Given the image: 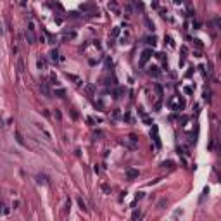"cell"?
<instances>
[{
  "label": "cell",
  "mask_w": 221,
  "mask_h": 221,
  "mask_svg": "<svg viewBox=\"0 0 221 221\" xmlns=\"http://www.w3.org/2000/svg\"><path fill=\"white\" fill-rule=\"evenodd\" d=\"M16 138H18V142H19V144H21V145L24 144V142H23V137H21V133H19V131H18V133H16Z\"/></svg>",
  "instance_id": "obj_19"
},
{
  "label": "cell",
  "mask_w": 221,
  "mask_h": 221,
  "mask_svg": "<svg viewBox=\"0 0 221 221\" xmlns=\"http://www.w3.org/2000/svg\"><path fill=\"white\" fill-rule=\"evenodd\" d=\"M119 35V28H114V31H112V37H118Z\"/></svg>",
  "instance_id": "obj_20"
},
{
  "label": "cell",
  "mask_w": 221,
  "mask_h": 221,
  "mask_svg": "<svg viewBox=\"0 0 221 221\" xmlns=\"http://www.w3.org/2000/svg\"><path fill=\"white\" fill-rule=\"evenodd\" d=\"M126 176H128V180H135V178H138V171L137 169H128Z\"/></svg>",
  "instance_id": "obj_6"
},
{
  "label": "cell",
  "mask_w": 221,
  "mask_h": 221,
  "mask_svg": "<svg viewBox=\"0 0 221 221\" xmlns=\"http://www.w3.org/2000/svg\"><path fill=\"white\" fill-rule=\"evenodd\" d=\"M78 204H80V207H81L83 211H87V204H85V201H83L81 197H78Z\"/></svg>",
  "instance_id": "obj_13"
},
{
  "label": "cell",
  "mask_w": 221,
  "mask_h": 221,
  "mask_svg": "<svg viewBox=\"0 0 221 221\" xmlns=\"http://www.w3.org/2000/svg\"><path fill=\"white\" fill-rule=\"evenodd\" d=\"M150 57H152V50H149V49L144 50V52H142V59H140V64H145Z\"/></svg>",
  "instance_id": "obj_4"
},
{
  "label": "cell",
  "mask_w": 221,
  "mask_h": 221,
  "mask_svg": "<svg viewBox=\"0 0 221 221\" xmlns=\"http://www.w3.org/2000/svg\"><path fill=\"white\" fill-rule=\"evenodd\" d=\"M185 93H188V95H190V93H192V88H190V87H185Z\"/></svg>",
  "instance_id": "obj_23"
},
{
  "label": "cell",
  "mask_w": 221,
  "mask_h": 221,
  "mask_svg": "<svg viewBox=\"0 0 221 221\" xmlns=\"http://www.w3.org/2000/svg\"><path fill=\"white\" fill-rule=\"evenodd\" d=\"M74 37H76L74 31H66V33H64V40H71V38H74Z\"/></svg>",
  "instance_id": "obj_10"
},
{
  "label": "cell",
  "mask_w": 221,
  "mask_h": 221,
  "mask_svg": "<svg viewBox=\"0 0 221 221\" xmlns=\"http://www.w3.org/2000/svg\"><path fill=\"white\" fill-rule=\"evenodd\" d=\"M147 43H149V45H152V47H154V45L157 43V38H156V37H149V38H147Z\"/></svg>",
  "instance_id": "obj_12"
},
{
  "label": "cell",
  "mask_w": 221,
  "mask_h": 221,
  "mask_svg": "<svg viewBox=\"0 0 221 221\" xmlns=\"http://www.w3.org/2000/svg\"><path fill=\"white\" fill-rule=\"evenodd\" d=\"M0 213H2V214H7V213H9V211L4 209V204H0Z\"/></svg>",
  "instance_id": "obj_21"
},
{
  "label": "cell",
  "mask_w": 221,
  "mask_h": 221,
  "mask_svg": "<svg viewBox=\"0 0 221 221\" xmlns=\"http://www.w3.org/2000/svg\"><path fill=\"white\" fill-rule=\"evenodd\" d=\"M50 59H52L54 62H57V61H59V52H57V50H52V52H50Z\"/></svg>",
  "instance_id": "obj_11"
},
{
  "label": "cell",
  "mask_w": 221,
  "mask_h": 221,
  "mask_svg": "<svg viewBox=\"0 0 221 221\" xmlns=\"http://www.w3.org/2000/svg\"><path fill=\"white\" fill-rule=\"evenodd\" d=\"M24 37H26V42H28V43H35V40H37L35 35H33V30H31V28H28V30H26Z\"/></svg>",
  "instance_id": "obj_2"
},
{
  "label": "cell",
  "mask_w": 221,
  "mask_h": 221,
  "mask_svg": "<svg viewBox=\"0 0 221 221\" xmlns=\"http://www.w3.org/2000/svg\"><path fill=\"white\" fill-rule=\"evenodd\" d=\"M163 166H164V168H166V166H168V168H173V163H171V161H168V163H163Z\"/></svg>",
  "instance_id": "obj_22"
},
{
  "label": "cell",
  "mask_w": 221,
  "mask_h": 221,
  "mask_svg": "<svg viewBox=\"0 0 221 221\" xmlns=\"http://www.w3.org/2000/svg\"><path fill=\"white\" fill-rule=\"evenodd\" d=\"M38 183H43V185H47V178H45V176H38Z\"/></svg>",
  "instance_id": "obj_17"
},
{
  "label": "cell",
  "mask_w": 221,
  "mask_h": 221,
  "mask_svg": "<svg viewBox=\"0 0 221 221\" xmlns=\"http://www.w3.org/2000/svg\"><path fill=\"white\" fill-rule=\"evenodd\" d=\"M40 90H42V93H43L45 97H50V95H52L50 90H49V83H47V81H42V83H40Z\"/></svg>",
  "instance_id": "obj_3"
},
{
  "label": "cell",
  "mask_w": 221,
  "mask_h": 221,
  "mask_svg": "<svg viewBox=\"0 0 221 221\" xmlns=\"http://www.w3.org/2000/svg\"><path fill=\"white\" fill-rule=\"evenodd\" d=\"M213 26H214L216 30H218V28L221 26V21H220V18H214V19H213Z\"/></svg>",
  "instance_id": "obj_14"
},
{
  "label": "cell",
  "mask_w": 221,
  "mask_h": 221,
  "mask_svg": "<svg viewBox=\"0 0 221 221\" xmlns=\"http://www.w3.org/2000/svg\"><path fill=\"white\" fill-rule=\"evenodd\" d=\"M66 76H68V78H69V80H71V81H74V83H76V85H83V81H81V80H80V78H78V76H74V74H66Z\"/></svg>",
  "instance_id": "obj_7"
},
{
  "label": "cell",
  "mask_w": 221,
  "mask_h": 221,
  "mask_svg": "<svg viewBox=\"0 0 221 221\" xmlns=\"http://www.w3.org/2000/svg\"><path fill=\"white\" fill-rule=\"evenodd\" d=\"M121 95H123V88H118L116 90V99H121Z\"/></svg>",
  "instance_id": "obj_18"
},
{
  "label": "cell",
  "mask_w": 221,
  "mask_h": 221,
  "mask_svg": "<svg viewBox=\"0 0 221 221\" xmlns=\"http://www.w3.org/2000/svg\"><path fill=\"white\" fill-rule=\"evenodd\" d=\"M54 95H55V97H61V99H62V97H66V90H64V88H55V90H54Z\"/></svg>",
  "instance_id": "obj_9"
},
{
  "label": "cell",
  "mask_w": 221,
  "mask_h": 221,
  "mask_svg": "<svg viewBox=\"0 0 221 221\" xmlns=\"http://www.w3.org/2000/svg\"><path fill=\"white\" fill-rule=\"evenodd\" d=\"M2 33H4V24L0 23V35H2Z\"/></svg>",
  "instance_id": "obj_24"
},
{
  "label": "cell",
  "mask_w": 221,
  "mask_h": 221,
  "mask_svg": "<svg viewBox=\"0 0 221 221\" xmlns=\"http://www.w3.org/2000/svg\"><path fill=\"white\" fill-rule=\"evenodd\" d=\"M38 68H40L42 71H45V69H47V61H45L43 57H40V59H38Z\"/></svg>",
  "instance_id": "obj_8"
},
{
  "label": "cell",
  "mask_w": 221,
  "mask_h": 221,
  "mask_svg": "<svg viewBox=\"0 0 221 221\" xmlns=\"http://www.w3.org/2000/svg\"><path fill=\"white\" fill-rule=\"evenodd\" d=\"M123 144H125L128 149H137V145H138V138H137V135H130L128 138L123 140Z\"/></svg>",
  "instance_id": "obj_1"
},
{
  "label": "cell",
  "mask_w": 221,
  "mask_h": 221,
  "mask_svg": "<svg viewBox=\"0 0 221 221\" xmlns=\"http://www.w3.org/2000/svg\"><path fill=\"white\" fill-rule=\"evenodd\" d=\"M18 71H19V73H23V71H24V64H23V59H19V61H18Z\"/></svg>",
  "instance_id": "obj_15"
},
{
  "label": "cell",
  "mask_w": 221,
  "mask_h": 221,
  "mask_svg": "<svg viewBox=\"0 0 221 221\" xmlns=\"http://www.w3.org/2000/svg\"><path fill=\"white\" fill-rule=\"evenodd\" d=\"M152 135H154V142L157 147H161V140H159V133H157V126H152Z\"/></svg>",
  "instance_id": "obj_5"
},
{
  "label": "cell",
  "mask_w": 221,
  "mask_h": 221,
  "mask_svg": "<svg viewBox=\"0 0 221 221\" xmlns=\"http://www.w3.org/2000/svg\"><path fill=\"white\" fill-rule=\"evenodd\" d=\"M140 216H142V213H140V211H135V213L131 214V218H133V220H138Z\"/></svg>",
  "instance_id": "obj_16"
}]
</instances>
